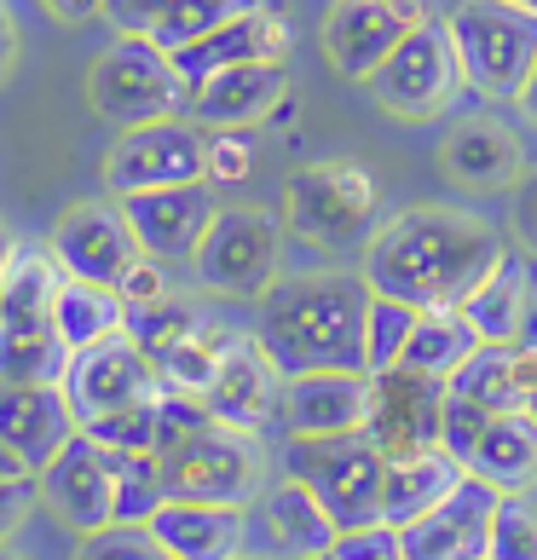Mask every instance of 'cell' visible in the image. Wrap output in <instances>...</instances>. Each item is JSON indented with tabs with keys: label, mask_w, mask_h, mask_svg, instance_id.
<instances>
[{
	"label": "cell",
	"mask_w": 537,
	"mask_h": 560,
	"mask_svg": "<svg viewBox=\"0 0 537 560\" xmlns=\"http://www.w3.org/2000/svg\"><path fill=\"white\" fill-rule=\"evenodd\" d=\"M503 255L509 243L491 220L451 209V202H422V209H405L370 232L359 272L376 295L410 306H463Z\"/></svg>",
	"instance_id": "1"
},
{
	"label": "cell",
	"mask_w": 537,
	"mask_h": 560,
	"mask_svg": "<svg viewBox=\"0 0 537 560\" xmlns=\"http://www.w3.org/2000/svg\"><path fill=\"white\" fill-rule=\"evenodd\" d=\"M364 272H278L255 301V336L278 359L283 376L306 370H364V318H370Z\"/></svg>",
	"instance_id": "2"
},
{
	"label": "cell",
	"mask_w": 537,
	"mask_h": 560,
	"mask_svg": "<svg viewBox=\"0 0 537 560\" xmlns=\"http://www.w3.org/2000/svg\"><path fill=\"white\" fill-rule=\"evenodd\" d=\"M156 456H162V486L168 497L191 503H243L255 509L272 486V456L260 433L214 422L197 399L162 393L156 405Z\"/></svg>",
	"instance_id": "3"
},
{
	"label": "cell",
	"mask_w": 537,
	"mask_h": 560,
	"mask_svg": "<svg viewBox=\"0 0 537 560\" xmlns=\"http://www.w3.org/2000/svg\"><path fill=\"white\" fill-rule=\"evenodd\" d=\"M283 220L301 243L347 255V248H364L370 232L382 225V185L364 162L347 156L306 162L283 185Z\"/></svg>",
	"instance_id": "4"
},
{
	"label": "cell",
	"mask_w": 537,
	"mask_h": 560,
	"mask_svg": "<svg viewBox=\"0 0 537 560\" xmlns=\"http://www.w3.org/2000/svg\"><path fill=\"white\" fill-rule=\"evenodd\" d=\"M445 30L457 40L468 93L486 105H514L537 70V12L514 0H457Z\"/></svg>",
	"instance_id": "5"
},
{
	"label": "cell",
	"mask_w": 537,
	"mask_h": 560,
	"mask_svg": "<svg viewBox=\"0 0 537 560\" xmlns=\"http://www.w3.org/2000/svg\"><path fill=\"white\" fill-rule=\"evenodd\" d=\"M87 105L98 121H110L121 133V128H139V121L185 116L191 88H185L168 47H156L151 35H116L87 70Z\"/></svg>",
	"instance_id": "6"
},
{
	"label": "cell",
	"mask_w": 537,
	"mask_h": 560,
	"mask_svg": "<svg viewBox=\"0 0 537 560\" xmlns=\"http://www.w3.org/2000/svg\"><path fill=\"white\" fill-rule=\"evenodd\" d=\"M278 474L301 480L318 503L336 514V526H370L382 521V480L387 456L364 433H324V440H295L283 433L278 445Z\"/></svg>",
	"instance_id": "7"
},
{
	"label": "cell",
	"mask_w": 537,
	"mask_h": 560,
	"mask_svg": "<svg viewBox=\"0 0 537 560\" xmlns=\"http://www.w3.org/2000/svg\"><path fill=\"white\" fill-rule=\"evenodd\" d=\"M370 98L399 116V121H440L457 98L468 93V75H463V58H457V40L440 18L417 24L394 52L370 70Z\"/></svg>",
	"instance_id": "8"
},
{
	"label": "cell",
	"mask_w": 537,
	"mask_h": 560,
	"mask_svg": "<svg viewBox=\"0 0 537 560\" xmlns=\"http://www.w3.org/2000/svg\"><path fill=\"white\" fill-rule=\"evenodd\" d=\"M191 266H197V283L214 289V295L260 301L266 283L283 266V225L266 209H255V202H220V214L209 220Z\"/></svg>",
	"instance_id": "9"
},
{
	"label": "cell",
	"mask_w": 537,
	"mask_h": 560,
	"mask_svg": "<svg viewBox=\"0 0 537 560\" xmlns=\"http://www.w3.org/2000/svg\"><path fill=\"white\" fill-rule=\"evenodd\" d=\"M445 399H451V382L422 376V370H410V364L370 370V405H364L359 433L387 456V463L445 451Z\"/></svg>",
	"instance_id": "10"
},
{
	"label": "cell",
	"mask_w": 537,
	"mask_h": 560,
	"mask_svg": "<svg viewBox=\"0 0 537 560\" xmlns=\"http://www.w3.org/2000/svg\"><path fill=\"white\" fill-rule=\"evenodd\" d=\"M191 179H209V128L191 116H162V121L121 128L116 144L105 151L110 197L162 191V185H191Z\"/></svg>",
	"instance_id": "11"
},
{
	"label": "cell",
	"mask_w": 537,
	"mask_h": 560,
	"mask_svg": "<svg viewBox=\"0 0 537 560\" xmlns=\"http://www.w3.org/2000/svg\"><path fill=\"white\" fill-rule=\"evenodd\" d=\"M58 387H65V399H70V410H75L81 428L105 422V417H116V410H133V405L162 399V382H156L151 352H144L128 329H116V336L70 352L65 382H58Z\"/></svg>",
	"instance_id": "12"
},
{
	"label": "cell",
	"mask_w": 537,
	"mask_h": 560,
	"mask_svg": "<svg viewBox=\"0 0 537 560\" xmlns=\"http://www.w3.org/2000/svg\"><path fill=\"white\" fill-rule=\"evenodd\" d=\"M52 260L65 266V278H87V283H121L128 266L144 255L139 232L121 202H70L65 214L52 220Z\"/></svg>",
	"instance_id": "13"
},
{
	"label": "cell",
	"mask_w": 537,
	"mask_h": 560,
	"mask_svg": "<svg viewBox=\"0 0 537 560\" xmlns=\"http://www.w3.org/2000/svg\"><path fill=\"white\" fill-rule=\"evenodd\" d=\"M283 370L278 359L260 347L255 329H243V336L232 341V352H225L220 376L209 382V393H202V410H209L214 422L225 428H243V433H278L283 428Z\"/></svg>",
	"instance_id": "14"
},
{
	"label": "cell",
	"mask_w": 537,
	"mask_h": 560,
	"mask_svg": "<svg viewBox=\"0 0 537 560\" xmlns=\"http://www.w3.org/2000/svg\"><path fill=\"white\" fill-rule=\"evenodd\" d=\"M289 47H295V30H289L283 7L255 0V7H243L237 18L214 24L209 35L185 40L174 52V65L185 75V88H197V81H209L232 65H289Z\"/></svg>",
	"instance_id": "15"
},
{
	"label": "cell",
	"mask_w": 537,
	"mask_h": 560,
	"mask_svg": "<svg viewBox=\"0 0 537 560\" xmlns=\"http://www.w3.org/2000/svg\"><path fill=\"white\" fill-rule=\"evenodd\" d=\"M35 486H40V503H47L75 537H87L98 526H116V474H110V456L93 433H75V440L35 474Z\"/></svg>",
	"instance_id": "16"
},
{
	"label": "cell",
	"mask_w": 537,
	"mask_h": 560,
	"mask_svg": "<svg viewBox=\"0 0 537 560\" xmlns=\"http://www.w3.org/2000/svg\"><path fill=\"white\" fill-rule=\"evenodd\" d=\"M503 491L463 474L445 503H433L422 521L405 526L410 560H486L491 555V521H498Z\"/></svg>",
	"instance_id": "17"
},
{
	"label": "cell",
	"mask_w": 537,
	"mask_h": 560,
	"mask_svg": "<svg viewBox=\"0 0 537 560\" xmlns=\"http://www.w3.org/2000/svg\"><path fill=\"white\" fill-rule=\"evenodd\" d=\"M128 209L139 248L156 260H191L209 220L220 214V197H214V179H191V185H162V191H133V197H116Z\"/></svg>",
	"instance_id": "18"
},
{
	"label": "cell",
	"mask_w": 537,
	"mask_h": 560,
	"mask_svg": "<svg viewBox=\"0 0 537 560\" xmlns=\"http://www.w3.org/2000/svg\"><path fill=\"white\" fill-rule=\"evenodd\" d=\"M410 30L417 24H410L394 0H329V12H324V58L347 81H370V70H376Z\"/></svg>",
	"instance_id": "19"
},
{
	"label": "cell",
	"mask_w": 537,
	"mask_h": 560,
	"mask_svg": "<svg viewBox=\"0 0 537 560\" xmlns=\"http://www.w3.org/2000/svg\"><path fill=\"white\" fill-rule=\"evenodd\" d=\"M81 433L58 382H0V440L40 474Z\"/></svg>",
	"instance_id": "20"
},
{
	"label": "cell",
	"mask_w": 537,
	"mask_h": 560,
	"mask_svg": "<svg viewBox=\"0 0 537 560\" xmlns=\"http://www.w3.org/2000/svg\"><path fill=\"white\" fill-rule=\"evenodd\" d=\"M370 405V370H306L283 382V433L324 440V433H359Z\"/></svg>",
	"instance_id": "21"
},
{
	"label": "cell",
	"mask_w": 537,
	"mask_h": 560,
	"mask_svg": "<svg viewBox=\"0 0 537 560\" xmlns=\"http://www.w3.org/2000/svg\"><path fill=\"white\" fill-rule=\"evenodd\" d=\"M156 544L174 560H237L249 555V509L243 503H191V497H168L151 514Z\"/></svg>",
	"instance_id": "22"
},
{
	"label": "cell",
	"mask_w": 537,
	"mask_h": 560,
	"mask_svg": "<svg viewBox=\"0 0 537 560\" xmlns=\"http://www.w3.org/2000/svg\"><path fill=\"white\" fill-rule=\"evenodd\" d=\"M440 168L457 185H468V191H509L526 174V144L498 116H468L445 133Z\"/></svg>",
	"instance_id": "23"
},
{
	"label": "cell",
	"mask_w": 537,
	"mask_h": 560,
	"mask_svg": "<svg viewBox=\"0 0 537 560\" xmlns=\"http://www.w3.org/2000/svg\"><path fill=\"white\" fill-rule=\"evenodd\" d=\"M278 98H289L283 65H232L209 81H197L185 116L202 121V128H255V121H272Z\"/></svg>",
	"instance_id": "24"
},
{
	"label": "cell",
	"mask_w": 537,
	"mask_h": 560,
	"mask_svg": "<svg viewBox=\"0 0 537 560\" xmlns=\"http://www.w3.org/2000/svg\"><path fill=\"white\" fill-rule=\"evenodd\" d=\"M451 393L486 405L491 417H498V410H532V399H537V341H480L457 364Z\"/></svg>",
	"instance_id": "25"
},
{
	"label": "cell",
	"mask_w": 537,
	"mask_h": 560,
	"mask_svg": "<svg viewBox=\"0 0 537 560\" xmlns=\"http://www.w3.org/2000/svg\"><path fill=\"white\" fill-rule=\"evenodd\" d=\"M480 341H537V272L532 255H503L491 278L463 301Z\"/></svg>",
	"instance_id": "26"
},
{
	"label": "cell",
	"mask_w": 537,
	"mask_h": 560,
	"mask_svg": "<svg viewBox=\"0 0 537 560\" xmlns=\"http://www.w3.org/2000/svg\"><path fill=\"white\" fill-rule=\"evenodd\" d=\"M260 514H266V532H272L283 560H318V555L336 549V537H341L336 514H329L301 480H289V474H278V480L266 486Z\"/></svg>",
	"instance_id": "27"
},
{
	"label": "cell",
	"mask_w": 537,
	"mask_h": 560,
	"mask_svg": "<svg viewBox=\"0 0 537 560\" xmlns=\"http://www.w3.org/2000/svg\"><path fill=\"white\" fill-rule=\"evenodd\" d=\"M463 468L498 491H537V417L532 410H498Z\"/></svg>",
	"instance_id": "28"
},
{
	"label": "cell",
	"mask_w": 537,
	"mask_h": 560,
	"mask_svg": "<svg viewBox=\"0 0 537 560\" xmlns=\"http://www.w3.org/2000/svg\"><path fill=\"white\" fill-rule=\"evenodd\" d=\"M463 463L451 451H428V456H405V463H387V480H382V521L387 526H410L422 521L433 503H445L463 480Z\"/></svg>",
	"instance_id": "29"
},
{
	"label": "cell",
	"mask_w": 537,
	"mask_h": 560,
	"mask_svg": "<svg viewBox=\"0 0 537 560\" xmlns=\"http://www.w3.org/2000/svg\"><path fill=\"white\" fill-rule=\"evenodd\" d=\"M52 329L65 336L70 352H81V347L116 336V329H128V301H121V289H110V283L65 278L52 295Z\"/></svg>",
	"instance_id": "30"
},
{
	"label": "cell",
	"mask_w": 537,
	"mask_h": 560,
	"mask_svg": "<svg viewBox=\"0 0 537 560\" xmlns=\"http://www.w3.org/2000/svg\"><path fill=\"white\" fill-rule=\"evenodd\" d=\"M474 347H480V329L468 324L463 306H422V318H417V329H410V347H405L399 364L451 382V376H457V364L468 359Z\"/></svg>",
	"instance_id": "31"
},
{
	"label": "cell",
	"mask_w": 537,
	"mask_h": 560,
	"mask_svg": "<svg viewBox=\"0 0 537 560\" xmlns=\"http://www.w3.org/2000/svg\"><path fill=\"white\" fill-rule=\"evenodd\" d=\"M70 347L52 318H0V382H65Z\"/></svg>",
	"instance_id": "32"
},
{
	"label": "cell",
	"mask_w": 537,
	"mask_h": 560,
	"mask_svg": "<svg viewBox=\"0 0 537 560\" xmlns=\"http://www.w3.org/2000/svg\"><path fill=\"white\" fill-rule=\"evenodd\" d=\"M58 283L65 266L52 260V248L12 243V255L0 260V318H52Z\"/></svg>",
	"instance_id": "33"
},
{
	"label": "cell",
	"mask_w": 537,
	"mask_h": 560,
	"mask_svg": "<svg viewBox=\"0 0 537 560\" xmlns=\"http://www.w3.org/2000/svg\"><path fill=\"white\" fill-rule=\"evenodd\" d=\"M237 336H243V329L209 318L191 341H179L174 352H162V359H156V382H162V393H174V399H197V405H202V393H209V382L220 376V364H225V352H232Z\"/></svg>",
	"instance_id": "34"
},
{
	"label": "cell",
	"mask_w": 537,
	"mask_h": 560,
	"mask_svg": "<svg viewBox=\"0 0 537 560\" xmlns=\"http://www.w3.org/2000/svg\"><path fill=\"white\" fill-rule=\"evenodd\" d=\"M110 474H116V521L121 526H151V514L168 503L162 486V456L156 451H110Z\"/></svg>",
	"instance_id": "35"
},
{
	"label": "cell",
	"mask_w": 537,
	"mask_h": 560,
	"mask_svg": "<svg viewBox=\"0 0 537 560\" xmlns=\"http://www.w3.org/2000/svg\"><path fill=\"white\" fill-rule=\"evenodd\" d=\"M202 324H209V313H202L191 295H174V289L151 306H128V336L151 352V364L162 359V352H174L179 341H191Z\"/></svg>",
	"instance_id": "36"
},
{
	"label": "cell",
	"mask_w": 537,
	"mask_h": 560,
	"mask_svg": "<svg viewBox=\"0 0 537 560\" xmlns=\"http://www.w3.org/2000/svg\"><path fill=\"white\" fill-rule=\"evenodd\" d=\"M422 306L394 301V295H370V318H364V370H394L410 347Z\"/></svg>",
	"instance_id": "37"
},
{
	"label": "cell",
	"mask_w": 537,
	"mask_h": 560,
	"mask_svg": "<svg viewBox=\"0 0 537 560\" xmlns=\"http://www.w3.org/2000/svg\"><path fill=\"white\" fill-rule=\"evenodd\" d=\"M486 560H537V503L526 491H503Z\"/></svg>",
	"instance_id": "38"
},
{
	"label": "cell",
	"mask_w": 537,
	"mask_h": 560,
	"mask_svg": "<svg viewBox=\"0 0 537 560\" xmlns=\"http://www.w3.org/2000/svg\"><path fill=\"white\" fill-rule=\"evenodd\" d=\"M70 560H174V555L156 544L151 526H121L116 521V526H98V532L81 537Z\"/></svg>",
	"instance_id": "39"
},
{
	"label": "cell",
	"mask_w": 537,
	"mask_h": 560,
	"mask_svg": "<svg viewBox=\"0 0 537 560\" xmlns=\"http://www.w3.org/2000/svg\"><path fill=\"white\" fill-rule=\"evenodd\" d=\"M255 133L249 128H209V179L214 185H243L255 174Z\"/></svg>",
	"instance_id": "40"
},
{
	"label": "cell",
	"mask_w": 537,
	"mask_h": 560,
	"mask_svg": "<svg viewBox=\"0 0 537 560\" xmlns=\"http://www.w3.org/2000/svg\"><path fill=\"white\" fill-rule=\"evenodd\" d=\"M156 405L162 399H151V405H133V410H116V417H105V422H93V428H81V433H93L98 445H110V451H156Z\"/></svg>",
	"instance_id": "41"
},
{
	"label": "cell",
	"mask_w": 537,
	"mask_h": 560,
	"mask_svg": "<svg viewBox=\"0 0 537 560\" xmlns=\"http://www.w3.org/2000/svg\"><path fill=\"white\" fill-rule=\"evenodd\" d=\"M336 560H410L405 549V532L387 526V521H370V526H347L336 537V549H329Z\"/></svg>",
	"instance_id": "42"
},
{
	"label": "cell",
	"mask_w": 537,
	"mask_h": 560,
	"mask_svg": "<svg viewBox=\"0 0 537 560\" xmlns=\"http://www.w3.org/2000/svg\"><path fill=\"white\" fill-rule=\"evenodd\" d=\"M486 422H491L486 405H474V399H463V393H451V399H445V451L457 456V463H468V451L480 445Z\"/></svg>",
	"instance_id": "43"
},
{
	"label": "cell",
	"mask_w": 537,
	"mask_h": 560,
	"mask_svg": "<svg viewBox=\"0 0 537 560\" xmlns=\"http://www.w3.org/2000/svg\"><path fill=\"white\" fill-rule=\"evenodd\" d=\"M509 232L521 243V255L537 260V168H526L509 185Z\"/></svg>",
	"instance_id": "44"
},
{
	"label": "cell",
	"mask_w": 537,
	"mask_h": 560,
	"mask_svg": "<svg viewBox=\"0 0 537 560\" xmlns=\"http://www.w3.org/2000/svg\"><path fill=\"white\" fill-rule=\"evenodd\" d=\"M174 0H105V24L116 35H156Z\"/></svg>",
	"instance_id": "45"
},
{
	"label": "cell",
	"mask_w": 537,
	"mask_h": 560,
	"mask_svg": "<svg viewBox=\"0 0 537 560\" xmlns=\"http://www.w3.org/2000/svg\"><path fill=\"white\" fill-rule=\"evenodd\" d=\"M116 289H121V301H128V306H151V301H162V295H168V260L139 255V260L128 266V278H121Z\"/></svg>",
	"instance_id": "46"
},
{
	"label": "cell",
	"mask_w": 537,
	"mask_h": 560,
	"mask_svg": "<svg viewBox=\"0 0 537 560\" xmlns=\"http://www.w3.org/2000/svg\"><path fill=\"white\" fill-rule=\"evenodd\" d=\"M35 503H40V486H35V480H30V486H0V544H12L17 526L30 521Z\"/></svg>",
	"instance_id": "47"
},
{
	"label": "cell",
	"mask_w": 537,
	"mask_h": 560,
	"mask_svg": "<svg viewBox=\"0 0 537 560\" xmlns=\"http://www.w3.org/2000/svg\"><path fill=\"white\" fill-rule=\"evenodd\" d=\"M58 24H87V18H105V0H40Z\"/></svg>",
	"instance_id": "48"
},
{
	"label": "cell",
	"mask_w": 537,
	"mask_h": 560,
	"mask_svg": "<svg viewBox=\"0 0 537 560\" xmlns=\"http://www.w3.org/2000/svg\"><path fill=\"white\" fill-rule=\"evenodd\" d=\"M12 65H17V24H12V7L0 0V88H7Z\"/></svg>",
	"instance_id": "49"
},
{
	"label": "cell",
	"mask_w": 537,
	"mask_h": 560,
	"mask_svg": "<svg viewBox=\"0 0 537 560\" xmlns=\"http://www.w3.org/2000/svg\"><path fill=\"white\" fill-rule=\"evenodd\" d=\"M30 480H35V468H30L7 440H0V486H30Z\"/></svg>",
	"instance_id": "50"
},
{
	"label": "cell",
	"mask_w": 537,
	"mask_h": 560,
	"mask_svg": "<svg viewBox=\"0 0 537 560\" xmlns=\"http://www.w3.org/2000/svg\"><path fill=\"white\" fill-rule=\"evenodd\" d=\"M514 105L526 110V121H537V70H532V81H526V88H521V98H514Z\"/></svg>",
	"instance_id": "51"
},
{
	"label": "cell",
	"mask_w": 537,
	"mask_h": 560,
	"mask_svg": "<svg viewBox=\"0 0 537 560\" xmlns=\"http://www.w3.org/2000/svg\"><path fill=\"white\" fill-rule=\"evenodd\" d=\"M0 560H24V555H17L12 544H0Z\"/></svg>",
	"instance_id": "52"
},
{
	"label": "cell",
	"mask_w": 537,
	"mask_h": 560,
	"mask_svg": "<svg viewBox=\"0 0 537 560\" xmlns=\"http://www.w3.org/2000/svg\"><path fill=\"white\" fill-rule=\"evenodd\" d=\"M514 7H526V12H537V0H514Z\"/></svg>",
	"instance_id": "53"
},
{
	"label": "cell",
	"mask_w": 537,
	"mask_h": 560,
	"mask_svg": "<svg viewBox=\"0 0 537 560\" xmlns=\"http://www.w3.org/2000/svg\"><path fill=\"white\" fill-rule=\"evenodd\" d=\"M237 560H266V555H237Z\"/></svg>",
	"instance_id": "54"
},
{
	"label": "cell",
	"mask_w": 537,
	"mask_h": 560,
	"mask_svg": "<svg viewBox=\"0 0 537 560\" xmlns=\"http://www.w3.org/2000/svg\"><path fill=\"white\" fill-rule=\"evenodd\" d=\"M532 417H537V399H532Z\"/></svg>",
	"instance_id": "55"
},
{
	"label": "cell",
	"mask_w": 537,
	"mask_h": 560,
	"mask_svg": "<svg viewBox=\"0 0 537 560\" xmlns=\"http://www.w3.org/2000/svg\"><path fill=\"white\" fill-rule=\"evenodd\" d=\"M318 560H336V555H318Z\"/></svg>",
	"instance_id": "56"
}]
</instances>
